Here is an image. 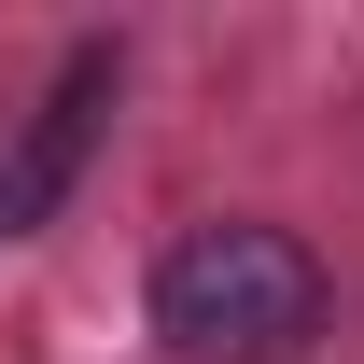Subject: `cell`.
Instances as JSON below:
<instances>
[{"label": "cell", "instance_id": "3957f363", "mask_svg": "<svg viewBox=\"0 0 364 364\" xmlns=\"http://www.w3.org/2000/svg\"><path fill=\"white\" fill-rule=\"evenodd\" d=\"M0 238H14V225H0Z\"/></svg>", "mask_w": 364, "mask_h": 364}, {"label": "cell", "instance_id": "6da1fadb", "mask_svg": "<svg viewBox=\"0 0 364 364\" xmlns=\"http://www.w3.org/2000/svg\"><path fill=\"white\" fill-rule=\"evenodd\" d=\"M322 309H336L322 252L294 225H252V210L182 225L168 252H154V336H168L182 364H294L322 336Z\"/></svg>", "mask_w": 364, "mask_h": 364}, {"label": "cell", "instance_id": "7a4b0ae2", "mask_svg": "<svg viewBox=\"0 0 364 364\" xmlns=\"http://www.w3.org/2000/svg\"><path fill=\"white\" fill-rule=\"evenodd\" d=\"M112 85H127V56H112V43H70L56 98L28 112V140L0 154V225H14V238L56 225V196H70V168H85V140H98V112H112Z\"/></svg>", "mask_w": 364, "mask_h": 364}]
</instances>
